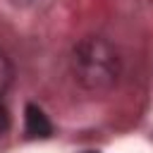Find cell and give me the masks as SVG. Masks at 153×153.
Wrapping results in <instances>:
<instances>
[{
    "mask_svg": "<svg viewBox=\"0 0 153 153\" xmlns=\"http://www.w3.org/2000/svg\"><path fill=\"white\" fill-rule=\"evenodd\" d=\"M76 81L88 91H105L120 76V55L115 45L100 36H86L72 53Z\"/></svg>",
    "mask_w": 153,
    "mask_h": 153,
    "instance_id": "6da1fadb",
    "label": "cell"
},
{
    "mask_svg": "<svg viewBox=\"0 0 153 153\" xmlns=\"http://www.w3.org/2000/svg\"><path fill=\"white\" fill-rule=\"evenodd\" d=\"M24 120H26V134L33 139H45L53 131V124L48 120V115L38 108V105H26L24 110Z\"/></svg>",
    "mask_w": 153,
    "mask_h": 153,
    "instance_id": "7a4b0ae2",
    "label": "cell"
},
{
    "mask_svg": "<svg viewBox=\"0 0 153 153\" xmlns=\"http://www.w3.org/2000/svg\"><path fill=\"white\" fill-rule=\"evenodd\" d=\"M12 79H14V69H12V62L10 57L0 50V96L12 86Z\"/></svg>",
    "mask_w": 153,
    "mask_h": 153,
    "instance_id": "3957f363",
    "label": "cell"
},
{
    "mask_svg": "<svg viewBox=\"0 0 153 153\" xmlns=\"http://www.w3.org/2000/svg\"><path fill=\"white\" fill-rule=\"evenodd\" d=\"M7 127H10V115H7V108H5L2 100H0V134H2Z\"/></svg>",
    "mask_w": 153,
    "mask_h": 153,
    "instance_id": "277c9868",
    "label": "cell"
},
{
    "mask_svg": "<svg viewBox=\"0 0 153 153\" xmlns=\"http://www.w3.org/2000/svg\"><path fill=\"white\" fill-rule=\"evenodd\" d=\"M86 153H93V151H86Z\"/></svg>",
    "mask_w": 153,
    "mask_h": 153,
    "instance_id": "5b68a950",
    "label": "cell"
}]
</instances>
